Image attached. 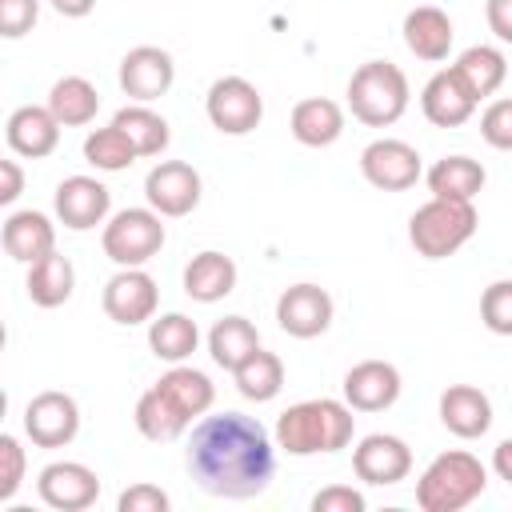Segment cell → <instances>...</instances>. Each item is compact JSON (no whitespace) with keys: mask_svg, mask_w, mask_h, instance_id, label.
Listing matches in <instances>:
<instances>
[{"mask_svg":"<svg viewBox=\"0 0 512 512\" xmlns=\"http://www.w3.org/2000/svg\"><path fill=\"white\" fill-rule=\"evenodd\" d=\"M164 216L156 208H120L104 232H100V248L116 268H144L160 248H164Z\"/></svg>","mask_w":512,"mask_h":512,"instance_id":"cell-6","label":"cell"},{"mask_svg":"<svg viewBox=\"0 0 512 512\" xmlns=\"http://www.w3.org/2000/svg\"><path fill=\"white\" fill-rule=\"evenodd\" d=\"M104 316L132 328V324H148L156 316V304H160V288L156 280L144 272V268H120L108 284H104Z\"/></svg>","mask_w":512,"mask_h":512,"instance_id":"cell-12","label":"cell"},{"mask_svg":"<svg viewBox=\"0 0 512 512\" xmlns=\"http://www.w3.org/2000/svg\"><path fill=\"white\" fill-rule=\"evenodd\" d=\"M440 424L460 440H480L492 428V400L476 384H448L440 392Z\"/></svg>","mask_w":512,"mask_h":512,"instance_id":"cell-20","label":"cell"},{"mask_svg":"<svg viewBox=\"0 0 512 512\" xmlns=\"http://www.w3.org/2000/svg\"><path fill=\"white\" fill-rule=\"evenodd\" d=\"M352 472L372 488H392L412 472V448L392 432H372L352 452Z\"/></svg>","mask_w":512,"mask_h":512,"instance_id":"cell-14","label":"cell"},{"mask_svg":"<svg viewBox=\"0 0 512 512\" xmlns=\"http://www.w3.org/2000/svg\"><path fill=\"white\" fill-rule=\"evenodd\" d=\"M480 136L484 144L500 148V152H512V96L504 100H492L480 116Z\"/></svg>","mask_w":512,"mask_h":512,"instance_id":"cell-38","label":"cell"},{"mask_svg":"<svg viewBox=\"0 0 512 512\" xmlns=\"http://www.w3.org/2000/svg\"><path fill=\"white\" fill-rule=\"evenodd\" d=\"M0 240H4V252L16 260V264H36L44 260L48 252H56V224L36 212V208H24V212H12L0 228Z\"/></svg>","mask_w":512,"mask_h":512,"instance_id":"cell-21","label":"cell"},{"mask_svg":"<svg viewBox=\"0 0 512 512\" xmlns=\"http://www.w3.org/2000/svg\"><path fill=\"white\" fill-rule=\"evenodd\" d=\"M288 128L304 148H328L344 136V108L328 96H308L292 108Z\"/></svg>","mask_w":512,"mask_h":512,"instance_id":"cell-23","label":"cell"},{"mask_svg":"<svg viewBox=\"0 0 512 512\" xmlns=\"http://www.w3.org/2000/svg\"><path fill=\"white\" fill-rule=\"evenodd\" d=\"M176 80V64L164 48L156 44H136L120 60V88L132 104H152L160 100Z\"/></svg>","mask_w":512,"mask_h":512,"instance_id":"cell-13","label":"cell"},{"mask_svg":"<svg viewBox=\"0 0 512 512\" xmlns=\"http://www.w3.org/2000/svg\"><path fill=\"white\" fill-rule=\"evenodd\" d=\"M256 348H260V332H256V324L244 320V316H224V320H216L212 332H208V352H212V360H216L224 372H236Z\"/></svg>","mask_w":512,"mask_h":512,"instance_id":"cell-31","label":"cell"},{"mask_svg":"<svg viewBox=\"0 0 512 512\" xmlns=\"http://www.w3.org/2000/svg\"><path fill=\"white\" fill-rule=\"evenodd\" d=\"M112 124L132 140V148H136L140 156H160V152L168 148V140H172L168 120H164L160 112H152L148 104H124V108L112 116Z\"/></svg>","mask_w":512,"mask_h":512,"instance_id":"cell-33","label":"cell"},{"mask_svg":"<svg viewBox=\"0 0 512 512\" xmlns=\"http://www.w3.org/2000/svg\"><path fill=\"white\" fill-rule=\"evenodd\" d=\"M24 288H28V300H32L36 308H60V304L72 300L76 268H72L68 256L48 252L44 260L28 264V280H24Z\"/></svg>","mask_w":512,"mask_h":512,"instance_id":"cell-27","label":"cell"},{"mask_svg":"<svg viewBox=\"0 0 512 512\" xmlns=\"http://www.w3.org/2000/svg\"><path fill=\"white\" fill-rule=\"evenodd\" d=\"M60 16H68V20H80V16H88L92 8H96V0H48Z\"/></svg>","mask_w":512,"mask_h":512,"instance_id":"cell-45","label":"cell"},{"mask_svg":"<svg viewBox=\"0 0 512 512\" xmlns=\"http://www.w3.org/2000/svg\"><path fill=\"white\" fill-rule=\"evenodd\" d=\"M60 128H64V124L52 116L48 104H20V108L8 116V124H4V140H8V148H12L16 156H24V160H44V156L56 152Z\"/></svg>","mask_w":512,"mask_h":512,"instance_id":"cell-17","label":"cell"},{"mask_svg":"<svg viewBox=\"0 0 512 512\" xmlns=\"http://www.w3.org/2000/svg\"><path fill=\"white\" fill-rule=\"evenodd\" d=\"M452 20L448 12H440L436 4H420L404 16V44L416 60H428V64H440L448 60L452 52Z\"/></svg>","mask_w":512,"mask_h":512,"instance_id":"cell-22","label":"cell"},{"mask_svg":"<svg viewBox=\"0 0 512 512\" xmlns=\"http://www.w3.org/2000/svg\"><path fill=\"white\" fill-rule=\"evenodd\" d=\"M136 156H140V152L132 148V140H128L116 124L96 128V132L84 136V160H88L96 172H124V168L136 164Z\"/></svg>","mask_w":512,"mask_h":512,"instance_id":"cell-35","label":"cell"},{"mask_svg":"<svg viewBox=\"0 0 512 512\" xmlns=\"http://www.w3.org/2000/svg\"><path fill=\"white\" fill-rule=\"evenodd\" d=\"M168 504H172L168 492L156 488V484H132V488H124L120 500H116L120 512H168Z\"/></svg>","mask_w":512,"mask_h":512,"instance_id":"cell-41","label":"cell"},{"mask_svg":"<svg viewBox=\"0 0 512 512\" xmlns=\"http://www.w3.org/2000/svg\"><path fill=\"white\" fill-rule=\"evenodd\" d=\"M24 432L36 448H68L80 432V404L68 392H36L24 408Z\"/></svg>","mask_w":512,"mask_h":512,"instance_id":"cell-9","label":"cell"},{"mask_svg":"<svg viewBox=\"0 0 512 512\" xmlns=\"http://www.w3.org/2000/svg\"><path fill=\"white\" fill-rule=\"evenodd\" d=\"M332 312H336V304L320 284H292L276 300V324L296 340L324 336L332 324Z\"/></svg>","mask_w":512,"mask_h":512,"instance_id":"cell-15","label":"cell"},{"mask_svg":"<svg viewBox=\"0 0 512 512\" xmlns=\"http://www.w3.org/2000/svg\"><path fill=\"white\" fill-rule=\"evenodd\" d=\"M428 192L432 196H440V200H476L480 192H484V180H488V172H484V164L480 160H472V156H464V152H456V156H444V160H436L432 168H428Z\"/></svg>","mask_w":512,"mask_h":512,"instance_id":"cell-26","label":"cell"},{"mask_svg":"<svg viewBox=\"0 0 512 512\" xmlns=\"http://www.w3.org/2000/svg\"><path fill=\"white\" fill-rule=\"evenodd\" d=\"M200 172L184 160H160L148 168L144 176V200L148 208H156L160 216L176 220V216H188L196 204H200Z\"/></svg>","mask_w":512,"mask_h":512,"instance_id":"cell-11","label":"cell"},{"mask_svg":"<svg viewBox=\"0 0 512 512\" xmlns=\"http://www.w3.org/2000/svg\"><path fill=\"white\" fill-rule=\"evenodd\" d=\"M200 344V328L192 316L184 312H164V316H152L148 320V348L156 360H168V364H184Z\"/></svg>","mask_w":512,"mask_h":512,"instance_id":"cell-29","label":"cell"},{"mask_svg":"<svg viewBox=\"0 0 512 512\" xmlns=\"http://www.w3.org/2000/svg\"><path fill=\"white\" fill-rule=\"evenodd\" d=\"M480 320L492 336H512V280H492L480 296Z\"/></svg>","mask_w":512,"mask_h":512,"instance_id":"cell-36","label":"cell"},{"mask_svg":"<svg viewBox=\"0 0 512 512\" xmlns=\"http://www.w3.org/2000/svg\"><path fill=\"white\" fill-rule=\"evenodd\" d=\"M156 388L168 396V404H172L188 424L200 420V416L212 408V400H216V384L208 380V372L188 368V364H172V368L156 380Z\"/></svg>","mask_w":512,"mask_h":512,"instance_id":"cell-25","label":"cell"},{"mask_svg":"<svg viewBox=\"0 0 512 512\" xmlns=\"http://www.w3.org/2000/svg\"><path fill=\"white\" fill-rule=\"evenodd\" d=\"M40 20V0H0V36L20 40L36 28Z\"/></svg>","mask_w":512,"mask_h":512,"instance_id":"cell-39","label":"cell"},{"mask_svg":"<svg viewBox=\"0 0 512 512\" xmlns=\"http://www.w3.org/2000/svg\"><path fill=\"white\" fill-rule=\"evenodd\" d=\"M352 436H356L352 404L332 400V396L300 400V404L284 408L276 420V448L288 456H320V452L328 456V452L348 448Z\"/></svg>","mask_w":512,"mask_h":512,"instance_id":"cell-2","label":"cell"},{"mask_svg":"<svg viewBox=\"0 0 512 512\" xmlns=\"http://www.w3.org/2000/svg\"><path fill=\"white\" fill-rule=\"evenodd\" d=\"M184 464L208 496L252 500L276 476V444L256 416L216 412L196 420Z\"/></svg>","mask_w":512,"mask_h":512,"instance_id":"cell-1","label":"cell"},{"mask_svg":"<svg viewBox=\"0 0 512 512\" xmlns=\"http://www.w3.org/2000/svg\"><path fill=\"white\" fill-rule=\"evenodd\" d=\"M488 488V468L480 464V456L452 448L440 452L416 480V504L424 512H460L468 508L476 496H484Z\"/></svg>","mask_w":512,"mask_h":512,"instance_id":"cell-3","label":"cell"},{"mask_svg":"<svg viewBox=\"0 0 512 512\" xmlns=\"http://www.w3.org/2000/svg\"><path fill=\"white\" fill-rule=\"evenodd\" d=\"M24 472H28V456H24L20 440L12 432H4L0 436V504H8L20 492Z\"/></svg>","mask_w":512,"mask_h":512,"instance_id":"cell-37","label":"cell"},{"mask_svg":"<svg viewBox=\"0 0 512 512\" xmlns=\"http://www.w3.org/2000/svg\"><path fill=\"white\" fill-rule=\"evenodd\" d=\"M400 372L388 360H360L344 376V400L352 412H384L400 400Z\"/></svg>","mask_w":512,"mask_h":512,"instance_id":"cell-18","label":"cell"},{"mask_svg":"<svg viewBox=\"0 0 512 512\" xmlns=\"http://www.w3.org/2000/svg\"><path fill=\"white\" fill-rule=\"evenodd\" d=\"M480 228L476 204L472 200H440L432 196L428 204H420L408 220V240L424 260H444L452 252H460Z\"/></svg>","mask_w":512,"mask_h":512,"instance_id":"cell-5","label":"cell"},{"mask_svg":"<svg viewBox=\"0 0 512 512\" xmlns=\"http://www.w3.org/2000/svg\"><path fill=\"white\" fill-rule=\"evenodd\" d=\"M36 496L56 512H84L100 500V476L80 460H52L36 476Z\"/></svg>","mask_w":512,"mask_h":512,"instance_id":"cell-10","label":"cell"},{"mask_svg":"<svg viewBox=\"0 0 512 512\" xmlns=\"http://www.w3.org/2000/svg\"><path fill=\"white\" fill-rule=\"evenodd\" d=\"M24 192V172L16 160H0V204H12Z\"/></svg>","mask_w":512,"mask_h":512,"instance_id":"cell-43","label":"cell"},{"mask_svg":"<svg viewBox=\"0 0 512 512\" xmlns=\"http://www.w3.org/2000/svg\"><path fill=\"white\" fill-rule=\"evenodd\" d=\"M412 88L392 60H364L348 80V112L368 128H392L408 112Z\"/></svg>","mask_w":512,"mask_h":512,"instance_id":"cell-4","label":"cell"},{"mask_svg":"<svg viewBox=\"0 0 512 512\" xmlns=\"http://www.w3.org/2000/svg\"><path fill=\"white\" fill-rule=\"evenodd\" d=\"M484 20H488L496 40L512 44V0H488L484 4Z\"/></svg>","mask_w":512,"mask_h":512,"instance_id":"cell-42","label":"cell"},{"mask_svg":"<svg viewBox=\"0 0 512 512\" xmlns=\"http://www.w3.org/2000/svg\"><path fill=\"white\" fill-rule=\"evenodd\" d=\"M360 172L380 192H404L424 176V164H420V152L408 140L380 136L360 152Z\"/></svg>","mask_w":512,"mask_h":512,"instance_id":"cell-8","label":"cell"},{"mask_svg":"<svg viewBox=\"0 0 512 512\" xmlns=\"http://www.w3.org/2000/svg\"><path fill=\"white\" fill-rule=\"evenodd\" d=\"M452 68H456V76L468 84V92H472L476 100L496 96L500 84L508 80V60H504V52L492 48V44H472V48H464Z\"/></svg>","mask_w":512,"mask_h":512,"instance_id":"cell-28","label":"cell"},{"mask_svg":"<svg viewBox=\"0 0 512 512\" xmlns=\"http://www.w3.org/2000/svg\"><path fill=\"white\" fill-rule=\"evenodd\" d=\"M492 468H496V476H500V480H508V484H512V436L496 444V452H492Z\"/></svg>","mask_w":512,"mask_h":512,"instance_id":"cell-44","label":"cell"},{"mask_svg":"<svg viewBox=\"0 0 512 512\" xmlns=\"http://www.w3.org/2000/svg\"><path fill=\"white\" fill-rule=\"evenodd\" d=\"M52 208H56V220L72 232H88L96 224L108 220V208H112V192L96 180V176H68L56 184V196H52Z\"/></svg>","mask_w":512,"mask_h":512,"instance_id":"cell-16","label":"cell"},{"mask_svg":"<svg viewBox=\"0 0 512 512\" xmlns=\"http://www.w3.org/2000/svg\"><path fill=\"white\" fill-rule=\"evenodd\" d=\"M236 288V260L208 248V252H196L188 264H184V292L200 304H216L224 296H232Z\"/></svg>","mask_w":512,"mask_h":512,"instance_id":"cell-24","label":"cell"},{"mask_svg":"<svg viewBox=\"0 0 512 512\" xmlns=\"http://www.w3.org/2000/svg\"><path fill=\"white\" fill-rule=\"evenodd\" d=\"M136 428H140V436L144 440H152V444H172V440H180L184 432H188V420L168 404V396L152 384L140 400H136Z\"/></svg>","mask_w":512,"mask_h":512,"instance_id":"cell-34","label":"cell"},{"mask_svg":"<svg viewBox=\"0 0 512 512\" xmlns=\"http://www.w3.org/2000/svg\"><path fill=\"white\" fill-rule=\"evenodd\" d=\"M476 96L468 92V84L456 76V68H440L424 92H420V108H424V120L436 124V128H460L472 120L476 112Z\"/></svg>","mask_w":512,"mask_h":512,"instance_id":"cell-19","label":"cell"},{"mask_svg":"<svg viewBox=\"0 0 512 512\" xmlns=\"http://www.w3.org/2000/svg\"><path fill=\"white\" fill-rule=\"evenodd\" d=\"M48 108H52V116H56L64 128H84V124H92L96 112H100V92H96V84L84 80V76H60V80L52 84V92H48Z\"/></svg>","mask_w":512,"mask_h":512,"instance_id":"cell-30","label":"cell"},{"mask_svg":"<svg viewBox=\"0 0 512 512\" xmlns=\"http://www.w3.org/2000/svg\"><path fill=\"white\" fill-rule=\"evenodd\" d=\"M368 500L352 484H328L312 496V512H364Z\"/></svg>","mask_w":512,"mask_h":512,"instance_id":"cell-40","label":"cell"},{"mask_svg":"<svg viewBox=\"0 0 512 512\" xmlns=\"http://www.w3.org/2000/svg\"><path fill=\"white\" fill-rule=\"evenodd\" d=\"M232 380H236V392H240L244 400L268 404V400H276L280 388H284V360H280L276 352L256 348V352L232 372Z\"/></svg>","mask_w":512,"mask_h":512,"instance_id":"cell-32","label":"cell"},{"mask_svg":"<svg viewBox=\"0 0 512 512\" xmlns=\"http://www.w3.org/2000/svg\"><path fill=\"white\" fill-rule=\"evenodd\" d=\"M204 112H208V120H212L216 132H224V136H248L264 120V96L244 76H220V80H212V88L204 96Z\"/></svg>","mask_w":512,"mask_h":512,"instance_id":"cell-7","label":"cell"}]
</instances>
